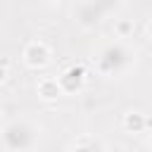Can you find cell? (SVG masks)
<instances>
[{"label":"cell","mask_w":152,"mask_h":152,"mask_svg":"<svg viewBox=\"0 0 152 152\" xmlns=\"http://www.w3.org/2000/svg\"><path fill=\"white\" fill-rule=\"evenodd\" d=\"M93 64H95V71H97L100 76L114 78V76L126 74V71L135 64V52H133L124 40H114V43H107V45L93 57Z\"/></svg>","instance_id":"obj_1"},{"label":"cell","mask_w":152,"mask_h":152,"mask_svg":"<svg viewBox=\"0 0 152 152\" xmlns=\"http://www.w3.org/2000/svg\"><path fill=\"white\" fill-rule=\"evenodd\" d=\"M0 140L7 152H26L38 140V126L28 119H12L0 128Z\"/></svg>","instance_id":"obj_2"},{"label":"cell","mask_w":152,"mask_h":152,"mask_svg":"<svg viewBox=\"0 0 152 152\" xmlns=\"http://www.w3.org/2000/svg\"><path fill=\"white\" fill-rule=\"evenodd\" d=\"M119 5H121V0H78L74 7V21L83 31H90V28L100 26L102 19L107 14H112Z\"/></svg>","instance_id":"obj_3"},{"label":"cell","mask_w":152,"mask_h":152,"mask_svg":"<svg viewBox=\"0 0 152 152\" xmlns=\"http://www.w3.org/2000/svg\"><path fill=\"white\" fill-rule=\"evenodd\" d=\"M21 59H24V64H26L28 69H43V66L50 64L52 52H50V48H48L43 40H31V43L24 48Z\"/></svg>","instance_id":"obj_4"},{"label":"cell","mask_w":152,"mask_h":152,"mask_svg":"<svg viewBox=\"0 0 152 152\" xmlns=\"http://www.w3.org/2000/svg\"><path fill=\"white\" fill-rule=\"evenodd\" d=\"M57 81H59L64 95H66V93H78V90L83 88V83H86V69H83L81 64H71V66H66V69L57 76Z\"/></svg>","instance_id":"obj_5"},{"label":"cell","mask_w":152,"mask_h":152,"mask_svg":"<svg viewBox=\"0 0 152 152\" xmlns=\"http://www.w3.org/2000/svg\"><path fill=\"white\" fill-rule=\"evenodd\" d=\"M36 90H38V95H40L45 102H52V100H57L59 95H64V93H62V86H59V81H57L55 76L40 78L38 86H36Z\"/></svg>","instance_id":"obj_6"},{"label":"cell","mask_w":152,"mask_h":152,"mask_svg":"<svg viewBox=\"0 0 152 152\" xmlns=\"http://www.w3.org/2000/svg\"><path fill=\"white\" fill-rule=\"evenodd\" d=\"M121 126H124L126 133H133V135H135V133H142V131L147 128V116H145L142 112H138V109H131V112L124 114Z\"/></svg>","instance_id":"obj_7"},{"label":"cell","mask_w":152,"mask_h":152,"mask_svg":"<svg viewBox=\"0 0 152 152\" xmlns=\"http://www.w3.org/2000/svg\"><path fill=\"white\" fill-rule=\"evenodd\" d=\"M69 152H104L102 142L95 140V138H81L78 142H74L69 147Z\"/></svg>","instance_id":"obj_8"},{"label":"cell","mask_w":152,"mask_h":152,"mask_svg":"<svg viewBox=\"0 0 152 152\" xmlns=\"http://www.w3.org/2000/svg\"><path fill=\"white\" fill-rule=\"evenodd\" d=\"M131 31H133V24H128V21H119V38H126Z\"/></svg>","instance_id":"obj_9"},{"label":"cell","mask_w":152,"mask_h":152,"mask_svg":"<svg viewBox=\"0 0 152 152\" xmlns=\"http://www.w3.org/2000/svg\"><path fill=\"white\" fill-rule=\"evenodd\" d=\"M7 76H10V71H7V64H5V62H0V86L7 81Z\"/></svg>","instance_id":"obj_10"},{"label":"cell","mask_w":152,"mask_h":152,"mask_svg":"<svg viewBox=\"0 0 152 152\" xmlns=\"http://www.w3.org/2000/svg\"><path fill=\"white\" fill-rule=\"evenodd\" d=\"M147 36H150V38H152V21H150V24H147Z\"/></svg>","instance_id":"obj_11"},{"label":"cell","mask_w":152,"mask_h":152,"mask_svg":"<svg viewBox=\"0 0 152 152\" xmlns=\"http://www.w3.org/2000/svg\"><path fill=\"white\" fill-rule=\"evenodd\" d=\"M2 119H5V112H2V107H0V128H2Z\"/></svg>","instance_id":"obj_12"},{"label":"cell","mask_w":152,"mask_h":152,"mask_svg":"<svg viewBox=\"0 0 152 152\" xmlns=\"http://www.w3.org/2000/svg\"><path fill=\"white\" fill-rule=\"evenodd\" d=\"M50 2H62V0H50Z\"/></svg>","instance_id":"obj_13"}]
</instances>
